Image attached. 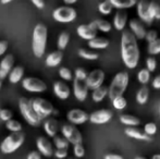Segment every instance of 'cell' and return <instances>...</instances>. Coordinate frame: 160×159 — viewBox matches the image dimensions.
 Instances as JSON below:
<instances>
[{
  "label": "cell",
  "instance_id": "e0dca14e",
  "mask_svg": "<svg viewBox=\"0 0 160 159\" xmlns=\"http://www.w3.org/2000/svg\"><path fill=\"white\" fill-rule=\"evenodd\" d=\"M52 88L55 95L61 100L68 99L71 95V89H70L69 85L64 83L63 81H56L52 85Z\"/></svg>",
  "mask_w": 160,
  "mask_h": 159
},
{
  "label": "cell",
  "instance_id": "836d02e7",
  "mask_svg": "<svg viewBox=\"0 0 160 159\" xmlns=\"http://www.w3.org/2000/svg\"><path fill=\"white\" fill-rule=\"evenodd\" d=\"M6 127L8 131H10L11 133L13 132H21L22 131V124L20 121L11 119L6 122Z\"/></svg>",
  "mask_w": 160,
  "mask_h": 159
},
{
  "label": "cell",
  "instance_id": "30bf717a",
  "mask_svg": "<svg viewBox=\"0 0 160 159\" xmlns=\"http://www.w3.org/2000/svg\"><path fill=\"white\" fill-rule=\"evenodd\" d=\"M103 81H105V72L100 69H95L91 73L87 74V77L85 80L86 85L88 89L94 91L97 87L103 85Z\"/></svg>",
  "mask_w": 160,
  "mask_h": 159
},
{
  "label": "cell",
  "instance_id": "681fc988",
  "mask_svg": "<svg viewBox=\"0 0 160 159\" xmlns=\"http://www.w3.org/2000/svg\"><path fill=\"white\" fill-rule=\"evenodd\" d=\"M26 159H42V155H40L38 151H33L28 154Z\"/></svg>",
  "mask_w": 160,
  "mask_h": 159
},
{
  "label": "cell",
  "instance_id": "6da1fadb",
  "mask_svg": "<svg viewBox=\"0 0 160 159\" xmlns=\"http://www.w3.org/2000/svg\"><path fill=\"white\" fill-rule=\"evenodd\" d=\"M121 58L128 69H135L138 66L141 52L135 36L128 30L122 31L121 36Z\"/></svg>",
  "mask_w": 160,
  "mask_h": 159
},
{
  "label": "cell",
  "instance_id": "f1b7e54d",
  "mask_svg": "<svg viewBox=\"0 0 160 159\" xmlns=\"http://www.w3.org/2000/svg\"><path fill=\"white\" fill-rule=\"evenodd\" d=\"M148 97H149V88H148L146 85L142 86L141 88L138 89L136 94V102H138L139 105H145L148 100Z\"/></svg>",
  "mask_w": 160,
  "mask_h": 159
},
{
  "label": "cell",
  "instance_id": "4fadbf2b",
  "mask_svg": "<svg viewBox=\"0 0 160 159\" xmlns=\"http://www.w3.org/2000/svg\"><path fill=\"white\" fill-rule=\"evenodd\" d=\"M112 115H113L112 111L108 110V109H100V110L92 112L88 117V120L93 124H105L111 120Z\"/></svg>",
  "mask_w": 160,
  "mask_h": 159
},
{
  "label": "cell",
  "instance_id": "d590c367",
  "mask_svg": "<svg viewBox=\"0 0 160 159\" xmlns=\"http://www.w3.org/2000/svg\"><path fill=\"white\" fill-rule=\"evenodd\" d=\"M137 80L141 84L146 85L150 81V72L147 69H141L137 73Z\"/></svg>",
  "mask_w": 160,
  "mask_h": 159
},
{
  "label": "cell",
  "instance_id": "7c38bea8",
  "mask_svg": "<svg viewBox=\"0 0 160 159\" xmlns=\"http://www.w3.org/2000/svg\"><path fill=\"white\" fill-rule=\"evenodd\" d=\"M89 115L86 111L82 110V109H71L68 111L67 113V119L71 124L73 125H81L88 121Z\"/></svg>",
  "mask_w": 160,
  "mask_h": 159
},
{
  "label": "cell",
  "instance_id": "ab89813d",
  "mask_svg": "<svg viewBox=\"0 0 160 159\" xmlns=\"http://www.w3.org/2000/svg\"><path fill=\"white\" fill-rule=\"evenodd\" d=\"M59 77L63 81H67V82L73 81V73L69 68H65V67H62V68L59 69Z\"/></svg>",
  "mask_w": 160,
  "mask_h": 159
},
{
  "label": "cell",
  "instance_id": "91938a15",
  "mask_svg": "<svg viewBox=\"0 0 160 159\" xmlns=\"http://www.w3.org/2000/svg\"><path fill=\"white\" fill-rule=\"evenodd\" d=\"M159 115H160V108H159Z\"/></svg>",
  "mask_w": 160,
  "mask_h": 159
},
{
  "label": "cell",
  "instance_id": "9f6ffc18",
  "mask_svg": "<svg viewBox=\"0 0 160 159\" xmlns=\"http://www.w3.org/2000/svg\"><path fill=\"white\" fill-rule=\"evenodd\" d=\"M152 159H160V154H156L152 157Z\"/></svg>",
  "mask_w": 160,
  "mask_h": 159
},
{
  "label": "cell",
  "instance_id": "3957f363",
  "mask_svg": "<svg viewBox=\"0 0 160 159\" xmlns=\"http://www.w3.org/2000/svg\"><path fill=\"white\" fill-rule=\"evenodd\" d=\"M128 81H130V77H128V73L125 71L119 72L114 75L109 87H108V97L110 98V100L119 97V96H123V94L128 88Z\"/></svg>",
  "mask_w": 160,
  "mask_h": 159
},
{
  "label": "cell",
  "instance_id": "4dcf8cb0",
  "mask_svg": "<svg viewBox=\"0 0 160 159\" xmlns=\"http://www.w3.org/2000/svg\"><path fill=\"white\" fill-rule=\"evenodd\" d=\"M70 42V34L68 32H62L60 33L59 37H58V42H57V46H58V50H64L67 48V46L69 45Z\"/></svg>",
  "mask_w": 160,
  "mask_h": 159
},
{
  "label": "cell",
  "instance_id": "9a60e30c",
  "mask_svg": "<svg viewBox=\"0 0 160 159\" xmlns=\"http://www.w3.org/2000/svg\"><path fill=\"white\" fill-rule=\"evenodd\" d=\"M36 147L42 156L49 158L53 155V146L51 142L45 136H39L36 140Z\"/></svg>",
  "mask_w": 160,
  "mask_h": 159
},
{
  "label": "cell",
  "instance_id": "f35d334b",
  "mask_svg": "<svg viewBox=\"0 0 160 159\" xmlns=\"http://www.w3.org/2000/svg\"><path fill=\"white\" fill-rule=\"evenodd\" d=\"M53 144H55L56 148H62V149H68L69 148L70 143L63 137V136H57L56 135L53 137Z\"/></svg>",
  "mask_w": 160,
  "mask_h": 159
},
{
  "label": "cell",
  "instance_id": "b9f144b4",
  "mask_svg": "<svg viewBox=\"0 0 160 159\" xmlns=\"http://www.w3.org/2000/svg\"><path fill=\"white\" fill-rule=\"evenodd\" d=\"M73 154L76 158H83L85 156V148L82 144L73 145Z\"/></svg>",
  "mask_w": 160,
  "mask_h": 159
},
{
  "label": "cell",
  "instance_id": "5b68a950",
  "mask_svg": "<svg viewBox=\"0 0 160 159\" xmlns=\"http://www.w3.org/2000/svg\"><path fill=\"white\" fill-rule=\"evenodd\" d=\"M19 109L21 112L22 117L24 120L32 127H39L42 124V120L37 116L35 110L33 109L31 100L28 99L26 97H21L19 99Z\"/></svg>",
  "mask_w": 160,
  "mask_h": 159
},
{
  "label": "cell",
  "instance_id": "94428289",
  "mask_svg": "<svg viewBox=\"0 0 160 159\" xmlns=\"http://www.w3.org/2000/svg\"><path fill=\"white\" fill-rule=\"evenodd\" d=\"M69 159H75V158H69Z\"/></svg>",
  "mask_w": 160,
  "mask_h": 159
},
{
  "label": "cell",
  "instance_id": "277c9868",
  "mask_svg": "<svg viewBox=\"0 0 160 159\" xmlns=\"http://www.w3.org/2000/svg\"><path fill=\"white\" fill-rule=\"evenodd\" d=\"M24 141H25V135L22 132H13V133H10L1 142V144H0V151H1V153L6 154V155L12 154L14 152H17L23 145Z\"/></svg>",
  "mask_w": 160,
  "mask_h": 159
},
{
  "label": "cell",
  "instance_id": "f546056e",
  "mask_svg": "<svg viewBox=\"0 0 160 159\" xmlns=\"http://www.w3.org/2000/svg\"><path fill=\"white\" fill-rule=\"evenodd\" d=\"M78 56L85 60H91V61H93V60H97L99 58V55L94 50H88V49L81 48V49H78Z\"/></svg>",
  "mask_w": 160,
  "mask_h": 159
},
{
  "label": "cell",
  "instance_id": "e575fe53",
  "mask_svg": "<svg viewBox=\"0 0 160 159\" xmlns=\"http://www.w3.org/2000/svg\"><path fill=\"white\" fill-rule=\"evenodd\" d=\"M112 102V106L116 110H123L125 109V107L128 106V102L123 96H119V97H116L111 100Z\"/></svg>",
  "mask_w": 160,
  "mask_h": 159
},
{
  "label": "cell",
  "instance_id": "7bdbcfd3",
  "mask_svg": "<svg viewBox=\"0 0 160 159\" xmlns=\"http://www.w3.org/2000/svg\"><path fill=\"white\" fill-rule=\"evenodd\" d=\"M12 117H13V113L10 109H7V108L0 109V120L7 122V121L12 119Z\"/></svg>",
  "mask_w": 160,
  "mask_h": 159
},
{
  "label": "cell",
  "instance_id": "ee69618b",
  "mask_svg": "<svg viewBox=\"0 0 160 159\" xmlns=\"http://www.w3.org/2000/svg\"><path fill=\"white\" fill-rule=\"evenodd\" d=\"M156 68H157V60L154 57H148L146 59V69L152 73L156 70Z\"/></svg>",
  "mask_w": 160,
  "mask_h": 159
},
{
  "label": "cell",
  "instance_id": "7402d4cb",
  "mask_svg": "<svg viewBox=\"0 0 160 159\" xmlns=\"http://www.w3.org/2000/svg\"><path fill=\"white\" fill-rule=\"evenodd\" d=\"M62 59H63V53H62V51L55 50L47 56L45 63H46V66L49 67V68H55V67H58L61 63Z\"/></svg>",
  "mask_w": 160,
  "mask_h": 159
},
{
  "label": "cell",
  "instance_id": "816d5d0a",
  "mask_svg": "<svg viewBox=\"0 0 160 159\" xmlns=\"http://www.w3.org/2000/svg\"><path fill=\"white\" fill-rule=\"evenodd\" d=\"M31 1H32V3L36 8H38V9L45 8V0H31Z\"/></svg>",
  "mask_w": 160,
  "mask_h": 159
},
{
  "label": "cell",
  "instance_id": "ac0fdd59",
  "mask_svg": "<svg viewBox=\"0 0 160 159\" xmlns=\"http://www.w3.org/2000/svg\"><path fill=\"white\" fill-rule=\"evenodd\" d=\"M14 67V57L12 55H7L0 61V80L8 77L10 71Z\"/></svg>",
  "mask_w": 160,
  "mask_h": 159
},
{
  "label": "cell",
  "instance_id": "74e56055",
  "mask_svg": "<svg viewBox=\"0 0 160 159\" xmlns=\"http://www.w3.org/2000/svg\"><path fill=\"white\" fill-rule=\"evenodd\" d=\"M147 51L150 56L159 55L160 53V38H157L152 42H149V44H148Z\"/></svg>",
  "mask_w": 160,
  "mask_h": 159
},
{
  "label": "cell",
  "instance_id": "f6af8a7d",
  "mask_svg": "<svg viewBox=\"0 0 160 159\" xmlns=\"http://www.w3.org/2000/svg\"><path fill=\"white\" fill-rule=\"evenodd\" d=\"M87 71L85 70L84 68H78L75 69V71H74V77H75V79L78 80H82V81H85L87 77Z\"/></svg>",
  "mask_w": 160,
  "mask_h": 159
},
{
  "label": "cell",
  "instance_id": "9c48e42d",
  "mask_svg": "<svg viewBox=\"0 0 160 159\" xmlns=\"http://www.w3.org/2000/svg\"><path fill=\"white\" fill-rule=\"evenodd\" d=\"M22 87L30 93H44L47 91V84L38 77H28L22 80Z\"/></svg>",
  "mask_w": 160,
  "mask_h": 159
},
{
  "label": "cell",
  "instance_id": "f907efd6",
  "mask_svg": "<svg viewBox=\"0 0 160 159\" xmlns=\"http://www.w3.org/2000/svg\"><path fill=\"white\" fill-rule=\"evenodd\" d=\"M152 85L155 89H160V74L154 77V80H152Z\"/></svg>",
  "mask_w": 160,
  "mask_h": 159
},
{
  "label": "cell",
  "instance_id": "680465c9",
  "mask_svg": "<svg viewBox=\"0 0 160 159\" xmlns=\"http://www.w3.org/2000/svg\"><path fill=\"white\" fill-rule=\"evenodd\" d=\"M2 87V80H0V89H1Z\"/></svg>",
  "mask_w": 160,
  "mask_h": 159
},
{
  "label": "cell",
  "instance_id": "6f0895ef",
  "mask_svg": "<svg viewBox=\"0 0 160 159\" xmlns=\"http://www.w3.org/2000/svg\"><path fill=\"white\" fill-rule=\"evenodd\" d=\"M135 159H146V158L142 157V156H137V157H135Z\"/></svg>",
  "mask_w": 160,
  "mask_h": 159
},
{
  "label": "cell",
  "instance_id": "83f0119b",
  "mask_svg": "<svg viewBox=\"0 0 160 159\" xmlns=\"http://www.w3.org/2000/svg\"><path fill=\"white\" fill-rule=\"evenodd\" d=\"M120 122L122 124L127 125V127H138L141 124V120L137 117H134V116L128 115V113H124V115L120 116Z\"/></svg>",
  "mask_w": 160,
  "mask_h": 159
},
{
  "label": "cell",
  "instance_id": "bcb514c9",
  "mask_svg": "<svg viewBox=\"0 0 160 159\" xmlns=\"http://www.w3.org/2000/svg\"><path fill=\"white\" fill-rule=\"evenodd\" d=\"M157 38H158V33H157V31L150 30V31H148V32H146L145 39L148 42V44H149V42H152Z\"/></svg>",
  "mask_w": 160,
  "mask_h": 159
},
{
  "label": "cell",
  "instance_id": "ffe728a7",
  "mask_svg": "<svg viewBox=\"0 0 160 159\" xmlns=\"http://www.w3.org/2000/svg\"><path fill=\"white\" fill-rule=\"evenodd\" d=\"M42 127H44L46 134L49 137H55L59 130V122L53 118H47L42 122Z\"/></svg>",
  "mask_w": 160,
  "mask_h": 159
},
{
  "label": "cell",
  "instance_id": "d6a6232c",
  "mask_svg": "<svg viewBox=\"0 0 160 159\" xmlns=\"http://www.w3.org/2000/svg\"><path fill=\"white\" fill-rule=\"evenodd\" d=\"M97 31H100L102 33H109L112 28V25L106 20H95L94 21Z\"/></svg>",
  "mask_w": 160,
  "mask_h": 159
},
{
  "label": "cell",
  "instance_id": "ba28073f",
  "mask_svg": "<svg viewBox=\"0 0 160 159\" xmlns=\"http://www.w3.org/2000/svg\"><path fill=\"white\" fill-rule=\"evenodd\" d=\"M61 133L62 136L72 145L75 144H82L83 142V136L81 134L80 130L75 127V125L71 124V123H65L61 127Z\"/></svg>",
  "mask_w": 160,
  "mask_h": 159
},
{
  "label": "cell",
  "instance_id": "d4e9b609",
  "mask_svg": "<svg viewBox=\"0 0 160 159\" xmlns=\"http://www.w3.org/2000/svg\"><path fill=\"white\" fill-rule=\"evenodd\" d=\"M113 8L118 10H124L134 7L137 3V0H108Z\"/></svg>",
  "mask_w": 160,
  "mask_h": 159
},
{
  "label": "cell",
  "instance_id": "52a82bcc",
  "mask_svg": "<svg viewBox=\"0 0 160 159\" xmlns=\"http://www.w3.org/2000/svg\"><path fill=\"white\" fill-rule=\"evenodd\" d=\"M76 17H78L76 10L70 6L58 7L52 12L53 20L59 22V23H70V22H73L76 19Z\"/></svg>",
  "mask_w": 160,
  "mask_h": 159
},
{
  "label": "cell",
  "instance_id": "8992f818",
  "mask_svg": "<svg viewBox=\"0 0 160 159\" xmlns=\"http://www.w3.org/2000/svg\"><path fill=\"white\" fill-rule=\"evenodd\" d=\"M30 100H31V104H32L33 109L35 110V112L37 113V116L42 120L47 119L51 115H55V116L58 115V110H56L53 105L49 100L44 99V98H40V97H36Z\"/></svg>",
  "mask_w": 160,
  "mask_h": 159
},
{
  "label": "cell",
  "instance_id": "8d00e7d4",
  "mask_svg": "<svg viewBox=\"0 0 160 159\" xmlns=\"http://www.w3.org/2000/svg\"><path fill=\"white\" fill-rule=\"evenodd\" d=\"M112 10H113V7L111 6V3L108 0H105V1L100 2L98 4V11L102 15H109L112 12Z\"/></svg>",
  "mask_w": 160,
  "mask_h": 159
},
{
  "label": "cell",
  "instance_id": "d6986e66",
  "mask_svg": "<svg viewBox=\"0 0 160 159\" xmlns=\"http://www.w3.org/2000/svg\"><path fill=\"white\" fill-rule=\"evenodd\" d=\"M137 14L141 21L145 23L146 25H150L152 23V20L148 12V2L146 0H139L137 1Z\"/></svg>",
  "mask_w": 160,
  "mask_h": 159
},
{
  "label": "cell",
  "instance_id": "4316f807",
  "mask_svg": "<svg viewBox=\"0 0 160 159\" xmlns=\"http://www.w3.org/2000/svg\"><path fill=\"white\" fill-rule=\"evenodd\" d=\"M88 46L92 49H106L109 46V40L105 37H95L88 40Z\"/></svg>",
  "mask_w": 160,
  "mask_h": 159
},
{
  "label": "cell",
  "instance_id": "7dc6e473",
  "mask_svg": "<svg viewBox=\"0 0 160 159\" xmlns=\"http://www.w3.org/2000/svg\"><path fill=\"white\" fill-rule=\"evenodd\" d=\"M53 155H55V157L58 159H64L68 157V149L57 148L55 152H53Z\"/></svg>",
  "mask_w": 160,
  "mask_h": 159
},
{
  "label": "cell",
  "instance_id": "f5cc1de1",
  "mask_svg": "<svg viewBox=\"0 0 160 159\" xmlns=\"http://www.w3.org/2000/svg\"><path fill=\"white\" fill-rule=\"evenodd\" d=\"M103 159H123V157L120 155H117V154H107Z\"/></svg>",
  "mask_w": 160,
  "mask_h": 159
},
{
  "label": "cell",
  "instance_id": "484cf974",
  "mask_svg": "<svg viewBox=\"0 0 160 159\" xmlns=\"http://www.w3.org/2000/svg\"><path fill=\"white\" fill-rule=\"evenodd\" d=\"M108 96V87L105 85H101V86L97 87L93 91L92 93V99L95 102H100L105 99Z\"/></svg>",
  "mask_w": 160,
  "mask_h": 159
},
{
  "label": "cell",
  "instance_id": "7a4b0ae2",
  "mask_svg": "<svg viewBox=\"0 0 160 159\" xmlns=\"http://www.w3.org/2000/svg\"><path fill=\"white\" fill-rule=\"evenodd\" d=\"M48 39V30L42 23L36 24L32 35V50L36 58H42L47 48Z\"/></svg>",
  "mask_w": 160,
  "mask_h": 159
},
{
  "label": "cell",
  "instance_id": "60d3db41",
  "mask_svg": "<svg viewBox=\"0 0 160 159\" xmlns=\"http://www.w3.org/2000/svg\"><path fill=\"white\" fill-rule=\"evenodd\" d=\"M144 133L152 137V135H155V134L157 133V125L155 124L154 122L146 123L145 127H144Z\"/></svg>",
  "mask_w": 160,
  "mask_h": 159
},
{
  "label": "cell",
  "instance_id": "11a10c76",
  "mask_svg": "<svg viewBox=\"0 0 160 159\" xmlns=\"http://www.w3.org/2000/svg\"><path fill=\"white\" fill-rule=\"evenodd\" d=\"M11 1H13V0H0L1 4H8V3H10Z\"/></svg>",
  "mask_w": 160,
  "mask_h": 159
},
{
  "label": "cell",
  "instance_id": "db71d44e",
  "mask_svg": "<svg viewBox=\"0 0 160 159\" xmlns=\"http://www.w3.org/2000/svg\"><path fill=\"white\" fill-rule=\"evenodd\" d=\"M63 2L68 6H71V4H74L75 2H78V0H63Z\"/></svg>",
  "mask_w": 160,
  "mask_h": 159
},
{
  "label": "cell",
  "instance_id": "2e32d148",
  "mask_svg": "<svg viewBox=\"0 0 160 159\" xmlns=\"http://www.w3.org/2000/svg\"><path fill=\"white\" fill-rule=\"evenodd\" d=\"M128 27H130V32L135 36L136 39H144L146 35V28L144 26V23L139 20L132 19L128 22Z\"/></svg>",
  "mask_w": 160,
  "mask_h": 159
},
{
  "label": "cell",
  "instance_id": "1f68e13d",
  "mask_svg": "<svg viewBox=\"0 0 160 159\" xmlns=\"http://www.w3.org/2000/svg\"><path fill=\"white\" fill-rule=\"evenodd\" d=\"M148 12L152 20H160V6L156 2H148Z\"/></svg>",
  "mask_w": 160,
  "mask_h": 159
},
{
  "label": "cell",
  "instance_id": "c3c4849f",
  "mask_svg": "<svg viewBox=\"0 0 160 159\" xmlns=\"http://www.w3.org/2000/svg\"><path fill=\"white\" fill-rule=\"evenodd\" d=\"M8 47L9 42L7 40H0V57L6 53V51L8 50Z\"/></svg>",
  "mask_w": 160,
  "mask_h": 159
},
{
  "label": "cell",
  "instance_id": "5bb4252c",
  "mask_svg": "<svg viewBox=\"0 0 160 159\" xmlns=\"http://www.w3.org/2000/svg\"><path fill=\"white\" fill-rule=\"evenodd\" d=\"M88 87L86 82L82 80H78L74 77L73 80V94L78 102H84L88 96Z\"/></svg>",
  "mask_w": 160,
  "mask_h": 159
},
{
  "label": "cell",
  "instance_id": "44dd1931",
  "mask_svg": "<svg viewBox=\"0 0 160 159\" xmlns=\"http://www.w3.org/2000/svg\"><path fill=\"white\" fill-rule=\"evenodd\" d=\"M128 22V13L125 10H118L113 17V27L117 31H124Z\"/></svg>",
  "mask_w": 160,
  "mask_h": 159
},
{
  "label": "cell",
  "instance_id": "cb8c5ba5",
  "mask_svg": "<svg viewBox=\"0 0 160 159\" xmlns=\"http://www.w3.org/2000/svg\"><path fill=\"white\" fill-rule=\"evenodd\" d=\"M24 68L21 66H17V67H13L12 70L10 71L8 75V79H9V82L11 84H17V83L21 82L24 77Z\"/></svg>",
  "mask_w": 160,
  "mask_h": 159
},
{
  "label": "cell",
  "instance_id": "603a6c76",
  "mask_svg": "<svg viewBox=\"0 0 160 159\" xmlns=\"http://www.w3.org/2000/svg\"><path fill=\"white\" fill-rule=\"evenodd\" d=\"M125 135L128 136L131 138H134V140H138V141H150V136L146 135L144 133V131L137 129L136 127H128L124 130Z\"/></svg>",
  "mask_w": 160,
  "mask_h": 159
},
{
  "label": "cell",
  "instance_id": "8fae6325",
  "mask_svg": "<svg viewBox=\"0 0 160 159\" xmlns=\"http://www.w3.org/2000/svg\"><path fill=\"white\" fill-rule=\"evenodd\" d=\"M97 32L98 31H97L94 21L88 24H81L76 28V33H78V36L82 39L87 40V42L97 37Z\"/></svg>",
  "mask_w": 160,
  "mask_h": 159
}]
</instances>
